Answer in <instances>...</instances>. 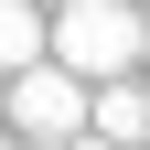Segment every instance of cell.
<instances>
[{
    "label": "cell",
    "mask_w": 150,
    "mask_h": 150,
    "mask_svg": "<svg viewBox=\"0 0 150 150\" xmlns=\"http://www.w3.org/2000/svg\"><path fill=\"white\" fill-rule=\"evenodd\" d=\"M86 129H97V139H129V150H139V139H150V86L107 75L97 97H86Z\"/></svg>",
    "instance_id": "3"
},
{
    "label": "cell",
    "mask_w": 150,
    "mask_h": 150,
    "mask_svg": "<svg viewBox=\"0 0 150 150\" xmlns=\"http://www.w3.org/2000/svg\"><path fill=\"white\" fill-rule=\"evenodd\" d=\"M139 54H150V22L129 11V0H64V11H54V64H75L86 86L129 75Z\"/></svg>",
    "instance_id": "1"
},
{
    "label": "cell",
    "mask_w": 150,
    "mask_h": 150,
    "mask_svg": "<svg viewBox=\"0 0 150 150\" xmlns=\"http://www.w3.org/2000/svg\"><path fill=\"white\" fill-rule=\"evenodd\" d=\"M0 150H32V139H0Z\"/></svg>",
    "instance_id": "6"
},
{
    "label": "cell",
    "mask_w": 150,
    "mask_h": 150,
    "mask_svg": "<svg viewBox=\"0 0 150 150\" xmlns=\"http://www.w3.org/2000/svg\"><path fill=\"white\" fill-rule=\"evenodd\" d=\"M54 54V22L32 11V0H0V75H22V64H43Z\"/></svg>",
    "instance_id": "4"
},
{
    "label": "cell",
    "mask_w": 150,
    "mask_h": 150,
    "mask_svg": "<svg viewBox=\"0 0 150 150\" xmlns=\"http://www.w3.org/2000/svg\"><path fill=\"white\" fill-rule=\"evenodd\" d=\"M139 150H150V139H139Z\"/></svg>",
    "instance_id": "8"
},
{
    "label": "cell",
    "mask_w": 150,
    "mask_h": 150,
    "mask_svg": "<svg viewBox=\"0 0 150 150\" xmlns=\"http://www.w3.org/2000/svg\"><path fill=\"white\" fill-rule=\"evenodd\" d=\"M64 150H129V139H97V129H75V139H64Z\"/></svg>",
    "instance_id": "5"
},
{
    "label": "cell",
    "mask_w": 150,
    "mask_h": 150,
    "mask_svg": "<svg viewBox=\"0 0 150 150\" xmlns=\"http://www.w3.org/2000/svg\"><path fill=\"white\" fill-rule=\"evenodd\" d=\"M0 86H11V75H0Z\"/></svg>",
    "instance_id": "7"
},
{
    "label": "cell",
    "mask_w": 150,
    "mask_h": 150,
    "mask_svg": "<svg viewBox=\"0 0 150 150\" xmlns=\"http://www.w3.org/2000/svg\"><path fill=\"white\" fill-rule=\"evenodd\" d=\"M86 97H97V86H86V75L75 64H22L11 75V86H0V118H11V139H32V150H64L75 129H86Z\"/></svg>",
    "instance_id": "2"
}]
</instances>
